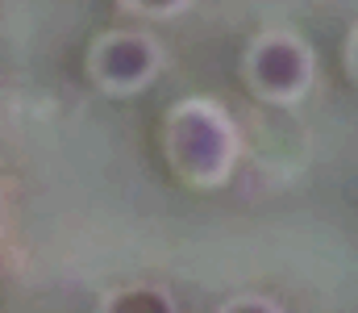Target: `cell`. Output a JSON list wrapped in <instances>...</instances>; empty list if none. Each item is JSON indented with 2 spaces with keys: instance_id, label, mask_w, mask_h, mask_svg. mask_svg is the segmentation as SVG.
I'll list each match as a JSON object with an SVG mask.
<instances>
[{
  "instance_id": "1",
  "label": "cell",
  "mask_w": 358,
  "mask_h": 313,
  "mask_svg": "<svg viewBox=\"0 0 358 313\" xmlns=\"http://www.w3.org/2000/svg\"><path fill=\"white\" fill-rule=\"evenodd\" d=\"M255 80L267 88L271 97H292L308 80V55L292 38H267L255 50Z\"/></svg>"
},
{
  "instance_id": "2",
  "label": "cell",
  "mask_w": 358,
  "mask_h": 313,
  "mask_svg": "<svg viewBox=\"0 0 358 313\" xmlns=\"http://www.w3.org/2000/svg\"><path fill=\"white\" fill-rule=\"evenodd\" d=\"M176 142H179V155L187 163L196 159H225L229 151V130H225V117L204 109V104H192L176 117Z\"/></svg>"
},
{
  "instance_id": "3",
  "label": "cell",
  "mask_w": 358,
  "mask_h": 313,
  "mask_svg": "<svg viewBox=\"0 0 358 313\" xmlns=\"http://www.w3.org/2000/svg\"><path fill=\"white\" fill-rule=\"evenodd\" d=\"M96 67L108 84H121V88H134L142 84L150 71H155V46L146 38H134V34H121V38H108L100 50H96Z\"/></svg>"
},
{
  "instance_id": "4",
  "label": "cell",
  "mask_w": 358,
  "mask_h": 313,
  "mask_svg": "<svg viewBox=\"0 0 358 313\" xmlns=\"http://www.w3.org/2000/svg\"><path fill=\"white\" fill-rule=\"evenodd\" d=\"M138 8H150V13H167V8H176L179 0H134Z\"/></svg>"
},
{
  "instance_id": "5",
  "label": "cell",
  "mask_w": 358,
  "mask_h": 313,
  "mask_svg": "<svg viewBox=\"0 0 358 313\" xmlns=\"http://www.w3.org/2000/svg\"><path fill=\"white\" fill-rule=\"evenodd\" d=\"M355 59H358V50H355Z\"/></svg>"
}]
</instances>
